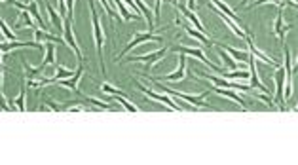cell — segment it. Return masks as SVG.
Wrapping results in <instances>:
<instances>
[{
	"mask_svg": "<svg viewBox=\"0 0 298 165\" xmlns=\"http://www.w3.org/2000/svg\"><path fill=\"white\" fill-rule=\"evenodd\" d=\"M90 2V11H91V25H93V38H95V48H97V55H99V63H101V73L107 74V67H105V57H103V46L107 42V36H105V29L101 25L99 13H97V8H95V0H88Z\"/></svg>",
	"mask_w": 298,
	"mask_h": 165,
	"instance_id": "1",
	"label": "cell"
},
{
	"mask_svg": "<svg viewBox=\"0 0 298 165\" xmlns=\"http://www.w3.org/2000/svg\"><path fill=\"white\" fill-rule=\"evenodd\" d=\"M152 82L158 85L161 91H165V93H169L171 97H180L182 101H186L188 104H192V106H196V108H205V106H209V104H205L203 103V97L207 95V93H211V91H203L199 97H196V95H190V93H180V91H177V89H171V87H167V85H163L161 83V80H158V78H152V76H149Z\"/></svg>",
	"mask_w": 298,
	"mask_h": 165,
	"instance_id": "2",
	"label": "cell"
},
{
	"mask_svg": "<svg viewBox=\"0 0 298 165\" xmlns=\"http://www.w3.org/2000/svg\"><path fill=\"white\" fill-rule=\"evenodd\" d=\"M145 42H158V44H161L163 42V38L159 36V34H154V32H135L133 34V38L130 40V44L120 52V55H118V61L126 55L128 52H131L133 48H139L141 44H145Z\"/></svg>",
	"mask_w": 298,
	"mask_h": 165,
	"instance_id": "3",
	"label": "cell"
},
{
	"mask_svg": "<svg viewBox=\"0 0 298 165\" xmlns=\"http://www.w3.org/2000/svg\"><path fill=\"white\" fill-rule=\"evenodd\" d=\"M199 76H203L205 80H211L215 83V87H226V89H238V91H251L253 87L247 85V83H238V82H232V80H226V78H220L217 74H207V73H198Z\"/></svg>",
	"mask_w": 298,
	"mask_h": 165,
	"instance_id": "4",
	"label": "cell"
},
{
	"mask_svg": "<svg viewBox=\"0 0 298 165\" xmlns=\"http://www.w3.org/2000/svg\"><path fill=\"white\" fill-rule=\"evenodd\" d=\"M177 53H184V55H194V57H198L199 61L201 63H205L209 69L213 71V73H217V74H220L224 69H220V67H217V65H213V63L209 61L207 57H205V53H203V50L201 48H188V46H179L177 50H175Z\"/></svg>",
	"mask_w": 298,
	"mask_h": 165,
	"instance_id": "5",
	"label": "cell"
},
{
	"mask_svg": "<svg viewBox=\"0 0 298 165\" xmlns=\"http://www.w3.org/2000/svg\"><path fill=\"white\" fill-rule=\"evenodd\" d=\"M63 38H65V42H67V46H69L70 50L76 53L78 61L80 63L84 61V53H82V50H80L78 42H76V38H74V32H72V21H69V19H65V32H63Z\"/></svg>",
	"mask_w": 298,
	"mask_h": 165,
	"instance_id": "6",
	"label": "cell"
},
{
	"mask_svg": "<svg viewBox=\"0 0 298 165\" xmlns=\"http://www.w3.org/2000/svg\"><path fill=\"white\" fill-rule=\"evenodd\" d=\"M135 83H137V87H139L141 91L145 93L147 97H150V99H154V101H158V103L167 104L171 110H180V106H177V104H175V101H173V99H169L167 95H159V93H156L154 89H150V87H145V85H143L141 82H135Z\"/></svg>",
	"mask_w": 298,
	"mask_h": 165,
	"instance_id": "7",
	"label": "cell"
},
{
	"mask_svg": "<svg viewBox=\"0 0 298 165\" xmlns=\"http://www.w3.org/2000/svg\"><path fill=\"white\" fill-rule=\"evenodd\" d=\"M289 29H291V25L285 23V19H283V6H279L278 17H276V21H274V34L279 38L281 46H285V36H287Z\"/></svg>",
	"mask_w": 298,
	"mask_h": 165,
	"instance_id": "8",
	"label": "cell"
},
{
	"mask_svg": "<svg viewBox=\"0 0 298 165\" xmlns=\"http://www.w3.org/2000/svg\"><path fill=\"white\" fill-rule=\"evenodd\" d=\"M165 53H167V48L163 46V48H159L158 52L147 53V55H139V57H131L130 61H143V63H147L149 67H152V65H156V63L161 61V59L165 57Z\"/></svg>",
	"mask_w": 298,
	"mask_h": 165,
	"instance_id": "9",
	"label": "cell"
},
{
	"mask_svg": "<svg viewBox=\"0 0 298 165\" xmlns=\"http://www.w3.org/2000/svg\"><path fill=\"white\" fill-rule=\"evenodd\" d=\"M274 80H276V99L283 104L285 103V99H283V85H285V69H283V65L281 67L278 65V71L274 74Z\"/></svg>",
	"mask_w": 298,
	"mask_h": 165,
	"instance_id": "10",
	"label": "cell"
},
{
	"mask_svg": "<svg viewBox=\"0 0 298 165\" xmlns=\"http://www.w3.org/2000/svg\"><path fill=\"white\" fill-rule=\"evenodd\" d=\"M44 6H46V10H48V15H50L51 23H53V25L59 29L61 34H63V32H65V17L61 15V11H57L55 8H53V6H51L48 0L44 2Z\"/></svg>",
	"mask_w": 298,
	"mask_h": 165,
	"instance_id": "11",
	"label": "cell"
},
{
	"mask_svg": "<svg viewBox=\"0 0 298 165\" xmlns=\"http://www.w3.org/2000/svg\"><path fill=\"white\" fill-rule=\"evenodd\" d=\"M184 76H186V57H184V53H180L179 69H177L175 73L163 76V82H179V80H182Z\"/></svg>",
	"mask_w": 298,
	"mask_h": 165,
	"instance_id": "12",
	"label": "cell"
},
{
	"mask_svg": "<svg viewBox=\"0 0 298 165\" xmlns=\"http://www.w3.org/2000/svg\"><path fill=\"white\" fill-rule=\"evenodd\" d=\"M82 74H84V67H82V63H80V67L76 69V73H74V76H70V78H65V80H57L59 82V85H63V87H69V89H72V91H78V82L80 78H82Z\"/></svg>",
	"mask_w": 298,
	"mask_h": 165,
	"instance_id": "13",
	"label": "cell"
},
{
	"mask_svg": "<svg viewBox=\"0 0 298 165\" xmlns=\"http://www.w3.org/2000/svg\"><path fill=\"white\" fill-rule=\"evenodd\" d=\"M245 38H247V44H249V52L253 53L255 57H259V59H262V61L266 63V65H276V67H278V63H276V59H272V57H268L266 53H262V52L259 50V48L255 46V40H253V36H251L249 32H245Z\"/></svg>",
	"mask_w": 298,
	"mask_h": 165,
	"instance_id": "14",
	"label": "cell"
},
{
	"mask_svg": "<svg viewBox=\"0 0 298 165\" xmlns=\"http://www.w3.org/2000/svg\"><path fill=\"white\" fill-rule=\"evenodd\" d=\"M177 8H179L180 13H182V15H184V17H186V19H188L190 23H192V25H194V27L198 29V31H201V32H203V34L207 32V31H205V27H203V23H201V21L198 19V15H196V11L188 10L186 6H177Z\"/></svg>",
	"mask_w": 298,
	"mask_h": 165,
	"instance_id": "15",
	"label": "cell"
},
{
	"mask_svg": "<svg viewBox=\"0 0 298 165\" xmlns=\"http://www.w3.org/2000/svg\"><path fill=\"white\" fill-rule=\"evenodd\" d=\"M59 42V44H63L65 42V38H61V36H55V34H51L50 31H46V29H34V42ZM67 44V42H65Z\"/></svg>",
	"mask_w": 298,
	"mask_h": 165,
	"instance_id": "16",
	"label": "cell"
},
{
	"mask_svg": "<svg viewBox=\"0 0 298 165\" xmlns=\"http://www.w3.org/2000/svg\"><path fill=\"white\" fill-rule=\"evenodd\" d=\"M186 32H188V36H192L194 40H198L201 46H215L207 34H203L201 31H198L194 25H186Z\"/></svg>",
	"mask_w": 298,
	"mask_h": 165,
	"instance_id": "17",
	"label": "cell"
},
{
	"mask_svg": "<svg viewBox=\"0 0 298 165\" xmlns=\"http://www.w3.org/2000/svg\"><path fill=\"white\" fill-rule=\"evenodd\" d=\"M112 4H114V8H116V11H118V17L122 21H128V19H131V17H135V13L122 2V0H110ZM137 19V17H135Z\"/></svg>",
	"mask_w": 298,
	"mask_h": 165,
	"instance_id": "18",
	"label": "cell"
},
{
	"mask_svg": "<svg viewBox=\"0 0 298 165\" xmlns=\"http://www.w3.org/2000/svg\"><path fill=\"white\" fill-rule=\"evenodd\" d=\"M135 4L139 6L141 13L145 15V19L149 23V32H154V15H152V11H150V6H147L145 0H135Z\"/></svg>",
	"mask_w": 298,
	"mask_h": 165,
	"instance_id": "19",
	"label": "cell"
},
{
	"mask_svg": "<svg viewBox=\"0 0 298 165\" xmlns=\"http://www.w3.org/2000/svg\"><path fill=\"white\" fill-rule=\"evenodd\" d=\"M211 91L219 93V95H222V97H228V99H232L234 103L241 104L243 108H245V101L241 99V95H238L236 91H230V89H226V87H215V89H211Z\"/></svg>",
	"mask_w": 298,
	"mask_h": 165,
	"instance_id": "20",
	"label": "cell"
},
{
	"mask_svg": "<svg viewBox=\"0 0 298 165\" xmlns=\"http://www.w3.org/2000/svg\"><path fill=\"white\" fill-rule=\"evenodd\" d=\"M211 4H213V6H217V10H220V11H222V13H226V15H228V17H230V19H232V21H236V23H238V25H239V17H238V15H236V13H234V10H232L230 6H226V4L222 2V0H211Z\"/></svg>",
	"mask_w": 298,
	"mask_h": 165,
	"instance_id": "21",
	"label": "cell"
},
{
	"mask_svg": "<svg viewBox=\"0 0 298 165\" xmlns=\"http://www.w3.org/2000/svg\"><path fill=\"white\" fill-rule=\"evenodd\" d=\"M13 104L17 106V110H21V112H25V110H27V82H23L19 97L13 101Z\"/></svg>",
	"mask_w": 298,
	"mask_h": 165,
	"instance_id": "22",
	"label": "cell"
},
{
	"mask_svg": "<svg viewBox=\"0 0 298 165\" xmlns=\"http://www.w3.org/2000/svg\"><path fill=\"white\" fill-rule=\"evenodd\" d=\"M53 74H55V82L57 80H65V78H70V76H74V71H70V69H65L63 65H53Z\"/></svg>",
	"mask_w": 298,
	"mask_h": 165,
	"instance_id": "23",
	"label": "cell"
},
{
	"mask_svg": "<svg viewBox=\"0 0 298 165\" xmlns=\"http://www.w3.org/2000/svg\"><path fill=\"white\" fill-rule=\"evenodd\" d=\"M29 11H30V15L34 17V19L38 21V25L42 27V29H46V23H44V17H42V13H40V10H38V2H30L29 4ZM48 31V29H46Z\"/></svg>",
	"mask_w": 298,
	"mask_h": 165,
	"instance_id": "24",
	"label": "cell"
},
{
	"mask_svg": "<svg viewBox=\"0 0 298 165\" xmlns=\"http://www.w3.org/2000/svg\"><path fill=\"white\" fill-rule=\"evenodd\" d=\"M224 48H226V53H230V55L234 57V61H245V63H247V57H249L247 52H239V50H234L232 46H224Z\"/></svg>",
	"mask_w": 298,
	"mask_h": 165,
	"instance_id": "25",
	"label": "cell"
},
{
	"mask_svg": "<svg viewBox=\"0 0 298 165\" xmlns=\"http://www.w3.org/2000/svg\"><path fill=\"white\" fill-rule=\"evenodd\" d=\"M219 55H220V57H222V59H224V61L228 63V67H230V69H232V71H236V69H238V63L234 61V57H232L230 53L224 52L222 48H219Z\"/></svg>",
	"mask_w": 298,
	"mask_h": 165,
	"instance_id": "26",
	"label": "cell"
},
{
	"mask_svg": "<svg viewBox=\"0 0 298 165\" xmlns=\"http://www.w3.org/2000/svg\"><path fill=\"white\" fill-rule=\"evenodd\" d=\"M99 89L103 93H109V95H122V91H120L118 87H114L112 83H109V82H103L99 85Z\"/></svg>",
	"mask_w": 298,
	"mask_h": 165,
	"instance_id": "27",
	"label": "cell"
},
{
	"mask_svg": "<svg viewBox=\"0 0 298 165\" xmlns=\"http://www.w3.org/2000/svg\"><path fill=\"white\" fill-rule=\"evenodd\" d=\"M114 97H116V101H120V103L126 106V110H130V112H137V110H139V108H137V106H133V103L128 101L124 95H114Z\"/></svg>",
	"mask_w": 298,
	"mask_h": 165,
	"instance_id": "28",
	"label": "cell"
},
{
	"mask_svg": "<svg viewBox=\"0 0 298 165\" xmlns=\"http://www.w3.org/2000/svg\"><path fill=\"white\" fill-rule=\"evenodd\" d=\"M249 93H251V91H249ZM251 95H255V93H251ZM255 97H257V99H260V101H264V103L268 104L270 108H272V106H276V103H274V99L270 97V93H257ZM276 108H278V106H276ZM278 110H279V108H278Z\"/></svg>",
	"mask_w": 298,
	"mask_h": 165,
	"instance_id": "29",
	"label": "cell"
},
{
	"mask_svg": "<svg viewBox=\"0 0 298 165\" xmlns=\"http://www.w3.org/2000/svg\"><path fill=\"white\" fill-rule=\"evenodd\" d=\"M30 11H21L19 15H21V21L17 23V27H32V19H30V15H29Z\"/></svg>",
	"mask_w": 298,
	"mask_h": 165,
	"instance_id": "30",
	"label": "cell"
},
{
	"mask_svg": "<svg viewBox=\"0 0 298 165\" xmlns=\"http://www.w3.org/2000/svg\"><path fill=\"white\" fill-rule=\"evenodd\" d=\"M0 25H2V32H4V36H6V38H10V40H17V34L8 27V23H6V21L2 19Z\"/></svg>",
	"mask_w": 298,
	"mask_h": 165,
	"instance_id": "31",
	"label": "cell"
},
{
	"mask_svg": "<svg viewBox=\"0 0 298 165\" xmlns=\"http://www.w3.org/2000/svg\"><path fill=\"white\" fill-rule=\"evenodd\" d=\"M109 2L110 0H99V4L105 8V11H107V15H109V19H110V25L114 27V11H112V8L109 6Z\"/></svg>",
	"mask_w": 298,
	"mask_h": 165,
	"instance_id": "32",
	"label": "cell"
},
{
	"mask_svg": "<svg viewBox=\"0 0 298 165\" xmlns=\"http://www.w3.org/2000/svg\"><path fill=\"white\" fill-rule=\"evenodd\" d=\"M86 101H88V103H91V104H97L99 108H110V104H109V103H103V101H99V99H95V97H86Z\"/></svg>",
	"mask_w": 298,
	"mask_h": 165,
	"instance_id": "33",
	"label": "cell"
},
{
	"mask_svg": "<svg viewBox=\"0 0 298 165\" xmlns=\"http://www.w3.org/2000/svg\"><path fill=\"white\" fill-rule=\"evenodd\" d=\"M276 2H278V0H255V2L249 6V10H251V8H257V6H262V4H276Z\"/></svg>",
	"mask_w": 298,
	"mask_h": 165,
	"instance_id": "34",
	"label": "cell"
},
{
	"mask_svg": "<svg viewBox=\"0 0 298 165\" xmlns=\"http://www.w3.org/2000/svg\"><path fill=\"white\" fill-rule=\"evenodd\" d=\"M11 4H13L15 8H19L21 11H29V4H23L19 0H11Z\"/></svg>",
	"mask_w": 298,
	"mask_h": 165,
	"instance_id": "35",
	"label": "cell"
},
{
	"mask_svg": "<svg viewBox=\"0 0 298 165\" xmlns=\"http://www.w3.org/2000/svg\"><path fill=\"white\" fill-rule=\"evenodd\" d=\"M161 2H163V0H156V11H154V19H159V13H161Z\"/></svg>",
	"mask_w": 298,
	"mask_h": 165,
	"instance_id": "36",
	"label": "cell"
},
{
	"mask_svg": "<svg viewBox=\"0 0 298 165\" xmlns=\"http://www.w3.org/2000/svg\"><path fill=\"white\" fill-rule=\"evenodd\" d=\"M59 2V11H61V15H65V2L67 0H57ZM65 19H67V15H65Z\"/></svg>",
	"mask_w": 298,
	"mask_h": 165,
	"instance_id": "37",
	"label": "cell"
},
{
	"mask_svg": "<svg viewBox=\"0 0 298 165\" xmlns=\"http://www.w3.org/2000/svg\"><path fill=\"white\" fill-rule=\"evenodd\" d=\"M186 8H188V10H196V0H188V6H186Z\"/></svg>",
	"mask_w": 298,
	"mask_h": 165,
	"instance_id": "38",
	"label": "cell"
},
{
	"mask_svg": "<svg viewBox=\"0 0 298 165\" xmlns=\"http://www.w3.org/2000/svg\"><path fill=\"white\" fill-rule=\"evenodd\" d=\"M249 0H241V6H245V4H247Z\"/></svg>",
	"mask_w": 298,
	"mask_h": 165,
	"instance_id": "39",
	"label": "cell"
},
{
	"mask_svg": "<svg viewBox=\"0 0 298 165\" xmlns=\"http://www.w3.org/2000/svg\"><path fill=\"white\" fill-rule=\"evenodd\" d=\"M171 2H173V4H175V6H177V4H179V0H171Z\"/></svg>",
	"mask_w": 298,
	"mask_h": 165,
	"instance_id": "40",
	"label": "cell"
},
{
	"mask_svg": "<svg viewBox=\"0 0 298 165\" xmlns=\"http://www.w3.org/2000/svg\"><path fill=\"white\" fill-rule=\"evenodd\" d=\"M38 2H46V0H38Z\"/></svg>",
	"mask_w": 298,
	"mask_h": 165,
	"instance_id": "41",
	"label": "cell"
}]
</instances>
